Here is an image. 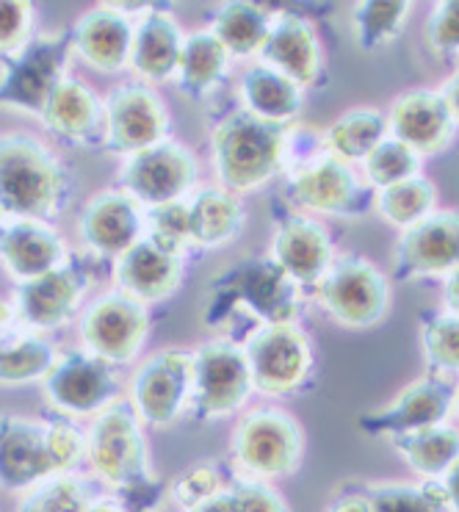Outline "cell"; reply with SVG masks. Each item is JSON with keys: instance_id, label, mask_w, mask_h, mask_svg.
I'll list each match as a JSON object with an SVG mask.
<instances>
[{"instance_id": "1", "label": "cell", "mask_w": 459, "mask_h": 512, "mask_svg": "<svg viewBox=\"0 0 459 512\" xmlns=\"http://www.w3.org/2000/svg\"><path fill=\"white\" fill-rule=\"evenodd\" d=\"M305 313V291L271 261L266 252H252L213 274L202 324L222 327L230 319L247 316L258 324H299Z\"/></svg>"}, {"instance_id": "2", "label": "cell", "mask_w": 459, "mask_h": 512, "mask_svg": "<svg viewBox=\"0 0 459 512\" xmlns=\"http://www.w3.org/2000/svg\"><path fill=\"white\" fill-rule=\"evenodd\" d=\"M86 465V435L78 421L20 413L0 416V488L25 493L59 474H78Z\"/></svg>"}, {"instance_id": "3", "label": "cell", "mask_w": 459, "mask_h": 512, "mask_svg": "<svg viewBox=\"0 0 459 512\" xmlns=\"http://www.w3.org/2000/svg\"><path fill=\"white\" fill-rule=\"evenodd\" d=\"M75 194L72 169L34 133H0V208L6 219L53 222Z\"/></svg>"}, {"instance_id": "4", "label": "cell", "mask_w": 459, "mask_h": 512, "mask_svg": "<svg viewBox=\"0 0 459 512\" xmlns=\"http://www.w3.org/2000/svg\"><path fill=\"white\" fill-rule=\"evenodd\" d=\"M83 435L89 477L114 490L130 507L136 501V510H144L158 499L161 485L150 465L144 427L125 396L92 418Z\"/></svg>"}, {"instance_id": "5", "label": "cell", "mask_w": 459, "mask_h": 512, "mask_svg": "<svg viewBox=\"0 0 459 512\" xmlns=\"http://www.w3.org/2000/svg\"><path fill=\"white\" fill-rule=\"evenodd\" d=\"M288 128L271 125L247 114L244 108H227L211 122L208 155L216 186L247 197L266 189L285 172Z\"/></svg>"}, {"instance_id": "6", "label": "cell", "mask_w": 459, "mask_h": 512, "mask_svg": "<svg viewBox=\"0 0 459 512\" xmlns=\"http://www.w3.org/2000/svg\"><path fill=\"white\" fill-rule=\"evenodd\" d=\"M230 457L241 477L263 482L291 477L305 457V429L283 407H249L233 424Z\"/></svg>"}, {"instance_id": "7", "label": "cell", "mask_w": 459, "mask_h": 512, "mask_svg": "<svg viewBox=\"0 0 459 512\" xmlns=\"http://www.w3.org/2000/svg\"><path fill=\"white\" fill-rule=\"evenodd\" d=\"M70 67V31L39 28L25 45L0 59V108L39 120L50 92L70 75Z\"/></svg>"}, {"instance_id": "8", "label": "cell", "mask_w": 459, "mask_h": 512, "mask_svg": "<svg viewBox=\"0 0 459 512\" xmlns=\"http://www.w3.org/2000/svg\"><path fill=\"white\" fill-rule=\"evenodd\" d=\"M97 266L92 258H75L53 269V272L34 277L28 283H17L12 288L14 324L28 333L53 335L64 327L75 324L81 316L83 305L92 297V288L97 283Z\"/></svg>"}, {"instance_id": "9", "label": "cell", "mask_w": 459, "mask_h": 512, "mask_svg": "<svg viewBox=\"0 0 459 512\" xmlns=\"http://www.w3.org/2000/svg\"><path fill=\"white\" fill-rule=\"evenodd\" d=\"M252 391L266 399H283L305 391L316 371L313 338L302 324H258L244 341Z\"/></svg>"}, {"instance_id": "10", "label": "cell", "mask_w": 459, "mask_h": 512, "mask_svg": "<svg viewBox=\"0 0 459 512\" xmlns=\"http://www.w3.org/2000/svg\"><path fill=\"white\" fill-rule=\"evenodd\" d=\"M252 396L255 391L241 341L216 335L191 349V418L213 424L241 416Z\"/></svg>"}, {"instance_id": "11", "label": "cell", "mask_w": 459, "mask_h": 512, "mask_svg": "<svg viewBox=\"0 0 459 512\" xmlns=\"http://www.w3.org/2000/svg\"><path fill=\"white\" fill-rule=\"evenodd\" d=\"M285 200L294 205L296 214L313 219H363L374 211L377 191L365 183L357 167L324 150L285 175Z\"/></svg>"}, {"instance_id": "12", "label": "cell", "mask_w": 459, "mask_h": 512, "mask_svg": "<svg viewBox=\"0 0 459 512\" xmlns=\"http://www.w3.org/2000/svg\"><path fill=\"white\" fill-rule=\"evenodd\" d=\"M310 297L343 330H371L388 316L390 280L363 255L343 252Z\"/></svg>"}, {"instance_id": "13", "label": "cell", "mask_w": 459, "mask_h": 512, "mask_svg": "<svg viewBox=\"0 0 459 512\" xmlns=\"http://www.w3.org/2000/svg\"><path fill=\"white\" fill-rule=\"evenodd\" d=\"M39 388L53 416L70 421H92L125 396L122 371L83 346L61 349L59 360Z\"/></svg>"}, {"instance_id": "14", "label": "cell", "mask_w": 459, "mask_h": 512, "mask_svg": "<svg viewBox=\"0 0 459 512\" xmlns=\"http://www.w3.org/2000/svg\"><path fill=\"white\" fill-rule=\"evenodd\" d=\"M75 330L86 352L122 369L136 363L150 341L153 308L111 286L89 297L81 316L75 319Z\"/></svg>"}, {"instance_id": "15", "label": "cell", "mask_w": 459, "mask_h": 512, "mask_svg": "<svg viewBox=\"0 0 459 512\" xmlns=\"http://www.w3.org/2000/svg\"><path fill=\"white\" fill-rule=\"evenodd\" d=\"M125 399L142 427L169 429L191 405V349L166 346L147 355L130 371Z\"/></svg>"}, {"instance_id": "16", "label": "cell", "mask_w": 459, "mask_h": 512, "mask_svg": "<svg viewBox=\"0 0 459 512\" xmlns=\"http://www.w3.org/2000/svg\"><path fill=\"white\" fill-rule=\"evenodd\" d=\"M117 186L144 211L189 200L191 191L200 186V158L189 144L172 136L122 158Z\"/></svg>"}, {"instance_id": "17", "label": "cell", "mask_w": 459, "mask_h": 512, "mask_svg": "<svg viewBox=\"0 0 459 512\" xmlns=\"http://www.w3.org/2000/svg\"><path fill=\"white\" fill-rule=\"evenodd\" d=\"M164 139H172V111L158 89L125 81L103 97L100 147H106L108 153L128 158Z\"/></svg>"}, {"instance_id": "18", "label": "cell", "mask_w": 459, "mask_h": 512, "mask_svg": "<svg viewBox=\"0 0 459 512\" xmlns=\"http://www.w3.org/2000/svg\"><path fill=\"white\" fill-rule=\"evenodd\" d=\"M75 239L86 258L114 263L144 239V208L119 186L95 191L75 216Z\"/></svg>"}, {"instance_id": "19", "label": "cell", "mask_w": 459, "mask_h": 512, "mask_svg": "<svg viewBox=\"0 0 459 512\" xmlns=\"http://www.w3.org/2000/svg\"><path fill=\"white\" fill-rule=\"evenodd\" d=\"M142 6L95 3L75 17L70 31L72 61H81L97 75H117L128 70L133 23Z\"/></svg>"}, {"instance_id": "20", "label": "cell", "mask_w": 459, "mask_h": 512, "mask_svg": "<svg viewBox=\"0 0 459 512\" xmlns=\"http://www.w3.org/2000/svg\"><path fill=\"white\" fill-rule=\"evenodd\" d=\"M255 61L283 72L305 92L310 86H321L327 75V56L316 25L294 9H277L271 14L269 34Z\"/></svg>"}, {"instance_id": "21", "label": "cell", "mask_w": 459, "mask_h": 512, "mask_svg": "<svg viewBox=\"0 0 459 512\" xmlns=\"http://www.w3.org/2000/svg\"><path fill=\"white\" fill-rule=\"evenodd\" d=\"M451 407H454V385L443 377L429 374L424 380L410 382L407 388H401L399 396L385 407L363 413L357 427L371 438L390 441V438L410 435L418 429L446 424Z\"/></svg>"}, {"instance_id": "22", "label": "cell", "mask_w": 459, "mask_h": 512, "mask_svg": "<svg viewBox=\"0 0 459 512\" xmlns=\"http://www.w3.org/2000/svg\"><path fill=\"white\" fill-rule=\"evenodd\" d=\"M459 266V211H432L401 233L393 252V280L446 277Z\"/></svg>"}, {"instance_id": "23", "label": "cell", "mask_w": 459, "mask_h": 512, "mask_svg": "<svg viewBox=\"0 0 459 512\" xmlns=\"http://www.w3.org/2000/svg\"><path fill=\"white\" fill-rule=\"evenodd\" d=\"M266 255L307 294L321 283L338 252L324 222L294 211L274 222Z\"/></svg>"}, {"instance_id": "24", "label": "cell", "mask_w": 459, "mask_h": 512, "mask_svg": "<svg viewBox=\"0 0 459 512\" xmlns=\"http://www.w3.org/2000/svg\"><path fill=\"white\" fill-rule=\"evenodd\" d=\"M186 28L166 6H142L133 23L128 72L130 81L158 89L175 81L177 59L183 50Z\"/></svg>"}, {"instance_id": "25", "label": "cell", "mask_w": 459, "mask_h": 512, "mask_svg": "<svg viewBox=\"0 0 459 512\" xmlns=\"http://www.w3.org/2000/svg\"><path fill=\"white\" fill-rule=\"evenodd\" d=\"M70 258V244L53 222L6 219L0 225V269L14 286L53 272Z\"/></svg>"}, {"instance_id": "26", "label": "cell", "mask_w": 459, "mask_h": 512, "mask_svg": "<svg viewBox=\"0 0 459 512\" xmlns=\"http://www.w3.org/2000/svg\"><path fill=\"white\" fill-rule=\"evenodd\" d=\"M111 280L117 291L147 308L164 305L183 288L186 255H177L158 247L155 241L142 239L111 263Z\"/></svg>"}, {"instance_id": "27", "label": "cell", "mask_w": 459, "mask_h": 512, "mask_svg": "<svg viewBox=\"0 0 459 512\" xmlns=\"http://www.w3.org/2000/svg\"><path fill=\"white\" fill-rule=\"evenodd\" d=\"M385 120L390 139L407 144L418 155L446 150L457 131V122L451 117L446 100L432 89H415L396 97Z\"/></svg>"}, {"instance_id": "28", "label": "cell", "mask_w": 459, "mask_h": 512, "mask_svg": "<svg viewBox=\"0 0 459 512\" xmlns=\"http://www.w3.org/2000/svg\"><path fill=\"white\" fill-rule=\"evenodd\" d=\"M45 131L70 147L100 144L103 136V97L78 75H64L50 92L48 103L39 114Z\"/></svg>"}, {"instance_id": "29", "label": "cell", "mask_w": 459, "mask_h": 512, "mask_svg": "<svg viewBox=\"0 0 459 512\" xmlns=\"http://www.w3.org/2000/svg\"><path fill=\"white\" fill-rule=\"evenodd\" d=\"M238 108L271 125L291 128L305 108V89L263 61H249L236 78Z\"/></svg>"}, {"instance_id": "30", "label": "cell", "mask_w": 459, "mask_h": 512, "mask_svg": "<svg viewBox=\"0 0 459 512\" xmlns=\"http://www.w3.org/2000/svg\"><path fill=\"white\" fill-rule=\"evenodd\" d=\"M186 208H189L191 247H197V250H224V247L236 244L238 236L247 227L244 197H238L216 183L197 186L186 200Z\"/></svg>"}, {"instance_id": "31", "label": "cell", "mask_w": 459, "mask_h": 512, "mask_svg": "<svg viewBox=\"0 0 459 512\" xmlns=\"http://www.w3.org/2000/svg\"><path fill=\"white\" fill-rule=\"evenodd\" d=\"M230 70H233V59L219 45V39L208 28H194L186 31L172 84L183 97L202 103L222 89L224 81L230 78Z\"/></svg>"}, {"instance_id": "32", "label": "cell", "mask_w": 459, "mask_h": 512, "mask_svg": "<svg viewBox=\"0 0 459 512\" xmlns=\"http://www.w3.org/2000/svg\"><path fill=\"white\" fill-rule=\"evenodd\" d=\"M271 14L274 9L263 6V3H252V0H227L222 6H216L211 23L205 25L219 45L227 50V56L233 61H249L258 59L260 48L269 34Z\"/></svg>"}, {"instance_id": "33", "label": "cell", "mask_w": 459, "mask_h": 512, "mask_svg": "<svg viewBox=\"0 0 459 512\" xmlns=\"http://www.w3.org/2000/svg\"><path fill=\"white\" fill-rule=\"evenodd\" d=\"M59 344L50 335L28 333L14 324L0 335V388H23L48 377L59 360Z\"/></svg>"}, {"instance_id": "34", "label": "cell", "mask_w": 459, "mask_h": 512, "mask_svg": "<svg viewBox=\"0 0 459 512\" xmlns=\"http://www.w3.org/2000/svg\"><path fill=\"white\" fill-rule=\"evenodd\" d=\"M321 136L327 153L357 167L382 139H388V120L379 108H352L332 120Z\"/></svg>"}, {"instance_id": "35", "label": "cell", "mask_w": 459, "mask_h": 512, "mask_svg": "<svg viewBox=\"0 0 459 512\" xmlns=\"http://www.w3.org/2000/svg\"><path fill=\"white\" fill-rule=\"evenodd\" d=\"M390 443H393V449L407 460V465L418 477L432 479V482L443 479V474L459 457V432L446 427V424L390 438Z\"/></svg>"}, {"instance_id": "36", "label": "cell", "mask_w": 459, "mask_h": 512, "mask_svg": "<svg viewBox=\"0 0 459 512\" xmlns=\"http://www.w3.org/2000/svg\"><path fill=\"white\" fill-rule=\"evenodd\" d=\"M410 0H363L352 6L354 42L363 53L388 48L410 20Z\"/></svg>"}, {"instance_id": "37", "label": "cell", "mask_w": 459, "mask_h": 512, "mask_svg": "<svg viewBox=\"0 0 459 512\" xmlns=\"http://www.w3.org/2000/svg\"><path fill=\"white\" fill-rule=\"evenodd\" d=\"M374 211H377L388 225L399 227L401 233L418 225L421 219L437 211V189L435 183L424 175H415L410 180H401L390 189L377 191L374 200Z\"/></svg>"}, {"instance_id": "38", "label": "cell", "mask_w": 459, "mask_h": 512, "mask_svg": "<svg viewBox=\"0 0 459 512\" xmlns=\"http://www.w3.org/2000/svg\"><path fill=\"white\" fill-rule=\"evenodd\" d=\"M95 479L83 474H59L36 488L25 490L17 504V512H86L95 496Z\"/></svg>"}, {"instance_id": "39", "label": "cell", "mask_w": 459, "mask_h": 512, "mask_svg": "<svg viewBox=\"0 0 459 512\" xmlns=\"http://www.w3.org/2000/svg\"><path fill=\"white\" fill-rule=\"evenodd\" d=\"M365 183L374 191L390 189L401 180H410L421 175V155L412 153L407 144L396 142V139H382V142L368 153L363 164Z\"/></svg>"}, {"instance_id": "40", "label": "cell", "mask_w": 459, "mask_h": 512, "mask_svg": "<svg viewBox=\"0 0 459 512\" xmlns=\"http://www.w3.org/2000/svg\"><path fill=\"white\" fill-rule=\"evenodd\" d=\"M371 512H446V496L437 482L426 485H374L365 490Z\"/></svg>"}, {"instance_id": "41", "label": "cell", "mask_w": 459, "mask_h": 512, "mask_svg": "<svg viewBox=\"0 0 459 512\" xmlns=\"http://www.w3.org/2000/svg\"><path fill=\"white\" fill-rule=\"evenodd\" d=\"M421 346L432 374H459V316L432 313L421 322Z\"/></svg>"}, {"instance_id": "42", "label": "cell", "mask_w": 459, "mask_h": 512, "mask_svg": "<svg viewBox=\"0 0 459 512\" xmlns=\"http://www.w3.org/2000/svg\"><path fill=\"white\" fill-rule=\"evenodd\" d=\"M144 239L155 241L158 247H164L177 255H186L191 250L189 233V208L186 200L144 211Z\"/></svg>"}, {"instance_id": "43", "label": "cell", "mask_w": 459, "mask_h": 512, "mask_svg": "<svg viewBox=\"0 0 459 512\" xmlns=\"http://www.w3.org/2000/svg\"><path fill=\"white\" fill-rule=\"evenodd\" d=\"M227 496L233 512H291L283 493L263 479L238 474L233 482H227Z\"/></svg>"}, {"instance_id": "44", "label": "cell", "mask_w": 459, "mask_h": 512, "mask_svg": "<svg viewBox=\"0 0 459 512\" xmlns=\"http://www.w3.org/2000/svg\"><path fill=\"white\" fill-rule=\"evenodd\" d=\"M227 488L224 474L219 471V465L213 463H194L186 471H180L172 482V496L186 510L191 504H197L202 499H211L216 493H222Z\"/></svg>"}, {"instance_id": "45", "label": "cell", "mask_w": 459, "mask_h": 512, "mask_svg": "<svg viewBox=\"0 0 459 512\" xmlns=\"http://www.w3.org/2000/svg\"><path fill=\"white\" fill-rule=\"evenodd\" d=\"M36 6L28 0H0V59L36 34Z\"/></svg>"}, {"instance_id": "46", "label": "cell", "mask_w": 459, "mask_h": 512, "mask_svg": "<svg viewBox=\"0 0 459 512\" xmlns=\"http://www.w3.org/2000/svg\"><path fill=\"white\" fill-rule=\"evenodd\" d=\"M426 45L440 56H459V0H443L432 6L426 20Z\"/></svg>"}, {"instance_id": "47", "label": "cell", "mask_w": 459, "mask_h": 512, "mask_svg": "<svg viewBox=\"0 0 459 512\" xmlns=\"http://www.w3.org/2000/svg\"><path fill=\"white\" fill-rule=\"evenodd\" d=\"M440 490L446 496V504L454 512H459V457L451 463L446 474H443V482H440Z\"/></svg>"}, {"instance_id": "48", "label": "cell", "mask_w": 459, "mask_h": 512, "mask_svg": "<svg viewBox=\"0 0 459 512\" xmlns=\"http://www.w3.org/2000/svg\"><path fill=\"white\" fill-rule=\"evenodd\" d=\"M443 305H446V313L459 316V266L443 277Z\"/></svg>"}, {"instance_id": "49", "label": "cell", "mask_w": 459, "mask_h": 512, "mask_svg": "<svg viewBox=\"0 0 459 512\" xmlns=\"http://www.w3.org/2000/svg\"><path fill=\"white\" fill-rule=\"evenodd\" d=\"M327 512H371V507H368L365 493H346L332 501Z\"/></svg>"}, {"instance_id": "50", "label": "cell", "mask_w": 459, "mask_h": 512, "mask_svg": "<svg viewBox=\"0 0 459 512\" xmlns=\"http://www.w3.org/2000/svg\"><path fill=\"white\" fill-rule=\"evenodd\" d=\"M183 512H233V504H230V496H227V488L222 493H216L211 499H202L197 504H191Z\"/></svg>"}, {"instance_id": "51", "label": "cell", "mask_w": 459, "mask_h": 512, "mask_svg": "<svg viewBox=\"0 0 459 512\" xmlns=\"http://www.w3.org/2000/svg\"><path fill=\"white\" fill-rule=\"evenodd\" d=\"M440 95H443V100H446L448 111H451V117H454V122H457V128H459V70L448 78Z\"/></svg>"}, {"instance_id": "52", "label": "cell", "mask_w": 459, "mask_h": 512, "mask_svg": "<svg viewBox=\"0 0 459 512\" xmlns=\"http://www.w3.org/2000/svg\"><path fill=\"white\" fill-rule=\"evenodd\" d=\"M86 512H128V507L119 499H95Z\"/></svg>"}, {"instance_id": "53", "label": "cell", "mask_w": 459, "mask_h": 512, "mask_svg": "<svg viewBox=\"0 0 459 512\" xmlns=\"http://www.w3.org/2000/svg\"><path fill=\"white\" fill-rule=\"evenodd\" d=\"M14 327V313H12V305H9V299L0 297V335L9 333Z\"/></svg>"}, {"instance_id": "54", "label": "cell", "mask_w": 459, "mask_h": 512, "mask_svg": "<svg viewBox=\"0 0 459 512\" xmlns=\"http://www.w3.org/2000/svg\"><path fill=\"white\" fill-rule=\"evenodd\" d=\"M451 413H457L459 418V388H454V407H451Z\"/></svg>"}, {"instance_id": "55", "label": "cell", "mask_w": 459, "mask_h": 512, "mask_svg": "<svg viewBox=\"0 0 459 512\" xmlns=\"http://www.w3.org/2000/svg\"><path fill=\"white\" fill-rule=\"evenodd\" d=\"M3 222H6V214H3V208H0V225H3Z\"/></svg>"}]
</instances>
